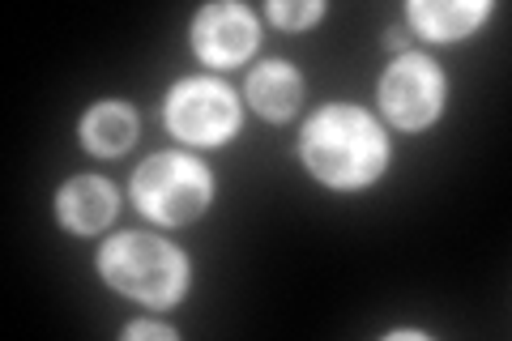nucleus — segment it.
I'll return each instance as SVG.
<instances>
[{
	"mask_svg": "<svg viewBox=\"0 0 512 341\" xmlns=\"http://www.w3.org/2000/svg\"><path fill=\"white\" fill-rule=\"evenodd\" d=\"M116 205H120V197L107 180H99V175H77V180L60 188L56 214L77 235H99L103 226L116 218Z\"/></svg>",
	"mask_w": 512,
	"mask_h": 341,
	"instance_id": "7",
	"label": "nucleus"
},
{
	"mask_svg": "<svg viewBox=\"0 0 512 341\" xmlns=\"http://www.w3.org/2000/svg\"><path fill=\"white\" fill-rule=\"evenodd\" d=\"M487 13H491V0H410L406 18L414 26V35L453 43V39H466Z\"/></svg>",
	"mask_w": 512,
	"mask_h": 341,
	"instance_id": "8",
	"label": "nucleus"
},
{
	"mask_svg": "<svg viewBox=\"0 0 512 341\" xmlns=\"http://www.w3.org/2000/svg\"><path fill=\"white\" fill-rule=\"evenodd\" d=\"M210 197H214L210 167L180 150L150 154L133 175V201L158 226H184L201 218Z\"/></svg>",
	"mask_w": 512,
	"mask_h": 341,
	"instance_id": "3",
	"label": "nucleus"
},
{
	"mask_svg": "<svg viewBox=\"0 0 512 341\" xmlns=\"http://www.w3.org/2000/svg\"><path fill=\"white\" fill-rule=\"evenodd\" d=\"M380 107L402 133H419V128L436 124L444 107L440 64L419 52H406L402 60H393V69H384L380 77Z\"/></svg>",
	"mask_w": 512,
	"mask_h": 341,
	"instance_id": "5",
	"label": "nucleus"
},
{
	"mask_svg": "<svg viewBox=\"0 0 512 341\" xmlns=\"http://www.w3.org/2000/svg\"><path fill=\"white\" fill-rule=\"evenodd\" d=\"M137 141V116L128 103H94L82 116V145L99 158H116Z\"/></svg>",
	"mask_w": 512,
	"mask_h": 341,
	"instance_id": "10",
	"label": "nucleus"
},
{
	"mask_svg": "<svg viewBox=\"0 0 512 341\" xmlns=\"http://www.w3.org/2000/svg\"><path fill=\"white\" fill-rule=\"evenodd\" d=\"M99 273L111 290L146 307H175L188 290V256L146 231L107 239L99 252Z\"/></svg>",
	"mask_w": 512,
	"mask_h": 341,
	"instance_id": "2",
	"label": "nucleus"
},
{
	"mask_svg": "<svg viewBox=\"0 0 512 341\" xmlns=\"http://www.w3.org/2000/svg\"><path fill=\"white\" fill-rule=\"evenodd\" d=\"M128 341H137V337H154V341H175V329L171 324H154V320H137V324H128L124 329Z\"/></svg>",
	"mask_w": 512,
	"mask_h": 341,
	"instance_id": "12",
	"label": "nucleus"
},
{
	"mask_svg": "<svg viewBox=\"0 0 512 341\" xmlns=\"http://www.w3.org/2000/svg\"><path fill=\"white\" fill-rule=\"evenodd\" d=\"M299 94H303V81L291 64H282V60H269L248 77V103L261 111L265 120H291L299 107Z\"/></svg>",
	"mask_w": 512,
	"mask_h": 341,
	"instance_id": "9",
	"label": "nucleus"
},
{
	"mask_svg": "<svg viewBox=\"0 0 512 341\" xmlns=\"http://www.w3.org/2000/svg\"><path fill=\"white\" fill-rule=\"evenodd\" d=\"M167 128L188 145H222L239 133V103L218 77H188L167 94Z\"/></svg>",
	"mask_w": 512,
	"mask_h": 341,
	"instance_id": "4",
	"label": "nucleus"
},
{
	"mask_svg": "<svg viewBox=\"0 0 512 341\" xmlns=\"http://www.w3.org/2000/svg\"><path fill=\"white\" fill-rule=\"evenodd\" d=\"M265 13L278 26H286V30H303V26H312V22L325 18V0H303V5H295V0H291V5H286V0H269Z\"/></svg>",
	"mask_w": 512,
	"mask_h": 341,
	"instance_id": "11",
	"label": "nucleus"
},
{
	"mask_svg": "<svg viewBox=\"0 0 512 341\" xmlns=\"http://www.w3.org/2000/svg\"><path fill=\"white\" fill-rule=\"evenodd\" d=\"M256 43H261V26H256V13L244 5H205L192 18V52L214 69L244 64L256 52Z\"/></svg>",
	"mask_w": 512,
	"mask_h": 341,
	"instance_id": "6",
	"label": "nucleus"
},
{
	"mask_svg": "<svg viewBox=\"0 0 512 341\" xmlns=\"http://www.w3.org/2000/svg\"><path fill=\"white\" fill-rule=\"evenodd\" d=\"M299 158L329 188H367L389 167V137L363 107L333 103L303 124Z\"/></svg>",
	"mask_w": 512,
	"mask_h": 341,
	"instance_id": "1",
	"label": "nucleus"
}]
</instances>
